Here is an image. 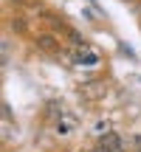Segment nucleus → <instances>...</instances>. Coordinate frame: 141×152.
<instances>
[{
  "instance_id": "1",
  "label": "nucleus",
  "mask_w": 141,
  "mask_h": 152,
  "mask_svg": "<svg viewBox=\"0 0 141 152\" xmlns=\"http://www.w3.org/2000/svg\"><path fill=\"white\" fill-rule=\"evenodd\" d=\"M73 59L79 62V65H96L99 56H96V51H93L90 45H79V48L73 51Z\"/></svg>"
},
{
  "instance_id": "2",
  "label": "nucleus",
  "mask_w": 141,
  "mask_h": 152,
  "mask_svg": "<svg viewBox=\"0 0 141 152\" xmlns=\"http://www.w3.org/2000/svg\"><path fill=\"white\" fill-rule=\"evenodd\" d=\"M99 152H124V149H121V141L116 135H104L99 141Z\"/></svg>"
},
{
  "instance_id": "3",
  "label": "nucleus",
  "mask_w": 141,
  "mask_h": 152,
  "mask_svg": "<svg viewBox=\"0 0 141 152\" xmlns=\"http://www.w3.org/2000/svg\"><path fill=\"white\" fill-rule=\"evenodd\" d=\"M37 45L45 51H59V45H57V39L51 37V34H43V37H37Z\"/></svg>"
}]
</instances>
